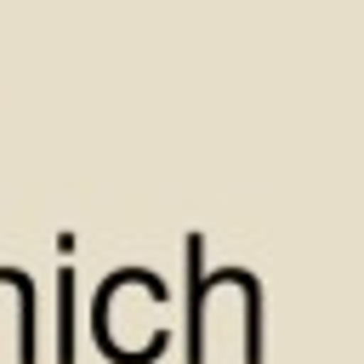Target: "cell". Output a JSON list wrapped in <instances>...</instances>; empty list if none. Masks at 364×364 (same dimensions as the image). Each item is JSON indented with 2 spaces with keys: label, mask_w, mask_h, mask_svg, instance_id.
I'll return each instance as SVG.
<instances>
[]
</instances>
